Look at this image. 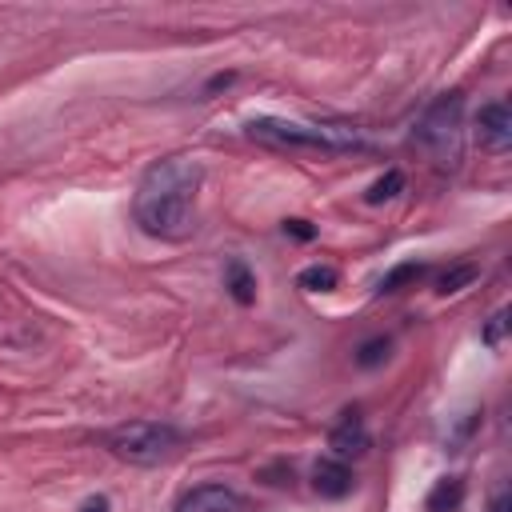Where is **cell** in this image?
Instances as JSON below:
<instances>
[{
  "mask_svg": "<svg viewBox=\"0 0 512 512\" xmlns=\"http://www.w3.org/2000/svg\"><path fill=\"white\" fill-rule=\"evenodd\" d=\"M204 168L188 156L156 160L132 196V220L152 240H184L196 220V192H200Z\"/></svg>",
  "mask_w": 512,
  "mask_h": 512,
  "instance_id": "cell-1",
  "label": "cell"
},
{
  "mask_svg": "<svg viewBox=\"0 0 512 512\" xmlns=\"http://www.w3.org/2000/svg\"><path fill=\"white\" fill-rule=\"evenodd\" d=\"M248 136L276 144V148H320V152H352L368 148V140L356 128L344 124H300V120H280V116H252Z\"/></svg>",
  "mask_w": 512,
  "mask_h": 512,
  "instance_id": "cell-2",
  "label": "cell"
},
{
  "mask_svg": "<svg viewBox=\"0 0 512 512\" xmlns=\"http://www.w3.org/2000/svg\"><path fill=\"white\" fill-rule=\"evenodd\" d=\"M412 140L440 164V168H456L460 156H464V96L460 92H444L436 96L416 128H412Z\"/></svg>",
  "mask_w": 512,
  "mask_h": 512,
  "instance_id": "cell-3",
  "label": "cell"
},
{
  "mask_svg": "<svg viewBox=\"0 0 512 512\" xmlns=\"http://www.w3.org/2000/svg\"><path fill=\"white\" fill-rule=\"evenodd\" d=\"M176 448H180V432L164 420H132V424H120L108 432V452L136 468L164 464Z\"/></svg>",
  "mask_w": 512,
  "mask_h": 512,
  "instance_id": "cell-4",
  "label": "cell"
},
{
  "mask_svg": "<svg viewBox=\"0 0 512 512\" xmlns=\"http://www.w3.org/2000/svg\"><path fill=\"white\" fill-rule=\"evenodd\" d=\"M328 448H332V456L344 460V464L368 448V428H364L360 408H344V412H340L336 428L328 432Z\"/></svg>",
  "mask_w": 512,
  "mask_h": 512,
  "instance_id": "cell-5",
  "label": "cell"
},
{
  "mask_svg": "<svg viewBox=\"0 0 512 512\" xmlns=\"http://www.w3.org/2000/svg\"><path fill=\"white\" fill-rule=\"evenodd\" d=\"M172 512H244V500L224 484H200L184 492Z\"/></svg>",
  "mask_w": 512,
  "mask_h": 512,
  "instance_id": "cell-6",
  "label": "cell"
},
{
  "mask_svg": "<svg viewBox=\"0 0 512 512\" xmlns=\"http://www.w3.org/2000/svg\"><path fill=\"white\" fill-rule=\"evenodd\" d=\"M476 128H480V144L492 148V152H504L512 144V112L504 100H492L480 108L476 116Z\"/></svg>",
  "mask_w": 512,
  "mask_h": 512,
  "instance_id": "cell-7",
  "label": "cell"
},
{
  "mask_svg": "<svg viewBox=\"0 0 512 512\" xmlns=\"http://www.w3.org/2000/svg\"><path fill=\"white\" fill-rule=\"evenodd\" d=\"M352 468L344 464V460H336V456H328V460H316V468H312V488L324 496V500H340V496H348L352 492Z\"/></svg>",
  "mask_w": 512,
  "mask_h": 512,
  "instance_id": "cell-8",
  "label": "cell"
},
{
  "mask_svg": "<svg viewBox=\"0 0 512 512\" xmlns=\"http://www.w3.org/2000/svg\"><path fill=\"white\" fill-rule=\"evenodd\" d=\"M224 288L232 292L236 304H252V300H256V272H252L244 260H228V268H224Z\"/></svg>",
  "mask_w": 512,
  "mask_h": 512,
  "instance_id": "cell-9",
  "label": "cell"
},
{
  "mask_svg": "<svg viewBox=\"0 0 512 512\" xmlns=\"http://www.w3.org/2000/svg\"><path fill=\"white\" fill-rule=\"evenodd\" d=\"M464 500V480L460 476H444L436 480V488L428 492V512H456Z\"/></svg>",
  "mask_w": 512,
  "mask_h": 512,
  "instance_id": "cell-10",
  "label": "cell"
},
{
  "mask_svg": "<svg viewBox=\"0 0 512 512\" xmlns=\"http://www.w3.org/2000/svg\"><path fill=\"white\" fill-rule=\"evenodd\" d=\"M336 280H340V272H336L332 264H308V268L296 276V284H300L304 292H332Z\"/></svg>",
  "mask_w": 512,
  "mask_h": 512,
  "instance_id": "cell-11",
  "label": "cell"
},
{
  "mask_svg": "<svg viewBox=\"0 0 512 512\" xmlns=\"http://www.w3.org/2000/svg\"><path fill=\"white\" fill-rule=\"evenodd\" d=\"M480 276V264H472V260H464V264H456V268H448L440 280H436V292L440 296H452V292H460V288H468L472 280Z\"/></svg>",
  "mask_w": 512,
  "mask_h": 512,
  "instance_id": "cell-12",
  "label": "cell"
},
{
  "mask_svg": "<svg viewBox=\"0 0 512 512\" xmlns=\"http://www.w3.org/2000/svg\"><path fill=\"white\" fill-rule=\"evenodd\" d=\"M400 188H404V172H400V168H388V172L364 192V200H368V204H384V200H392Z\"/></svg>",
  "mask_w": 512,
  "mask_h": 512,
  "instance_id": "cell-13",
  "label": "cell"
},
{
  "mask_svg": "<svg viewBox=\"0 0 512 512\" xmlns=\"http://www.w3.org/2000/svg\"><path fill=\"white\" fill-rule=\"evenodd\" d=\"M424 276V264H416V260H408V264H396L384 280H380V292H400V284H408V280H420Z\"/></svg>",
  "mask_w": 512,
  "mask_h": 512,
  "instance_id": "cell-14",
  "label": "cell"
},
{
  "mask_svg": "<svg viewBox=\"0 0 512 512\" xmlns=\"http://www.w3.org/2000/svg\"><path fill=\"white\" fill-rule=\"evenodd\" d=\"M388 348H392L388 336H376V340H368V344L356 352V364H360V368H376L380 360H388Z\"/></svg>",
  "mask_w": 512,
  "mask_h": 512,
  "instance_id": "cell-15",
  "label": "cell"
},
{
  "mask_svg": "<svg viewBox=\"0 0 512 512\" xmlns=\"http://www.w3.org/2000/svg\"><path fill=\"white\" fill-rule=\"evenodd\" d=\"M504 328H508V312L500 308V312L488 320V328H484V344H492V348H496V344H500V336H504Z\"/></svg>",
  "mask_w": 512,
  "mask_h": 512,
  "instance_id": "cell-16",
  "label": "cell"
},
{
  "mask_svg": "<svg viewBox=\"0 0 512 512\" xmlns=\"http://www.w3.org/2000/svg\"><path fill=\"white\" fill-rule=\"evenodd\" d=\"M284 232H292L296 240H312V236H316V228H312L308 220H284Z\"/></svg>",
  "mask_w": 512,
  "mask_h": 512,
  "instance_id": "cell-17",
  "label": "cell"
},
{
  "mask_svg": "<svg viewBox=\"0 0 512 512\" xmlns=\"http://www.w3.org/2000/svg\"><path fill=\"white\" fill-rule=\"evenodd\" d=\"M488 512H512V496H508V488H504V484L492 492V500H488Z\"/></svg>",
  "mask_w": 512,
  "mask_h": 512,
  "instance_id": "cell-18",
  "label": "cell"
},
{
  "mask_svg": "<svg viewBox=\"0 0 512 512\" xmlns=\"http://www.w3.org/2000/svg\"><path fill=\"white\" fill-rule=\"evenodd\" d=\"M80 512H112V500H108V496H88V500L80 504Z\"/></svg>",
  "mask_w": 512,
  "mask_h": 512,
  "instance_id": "cell-19",
  "label": "cell"
}]
</instances>
